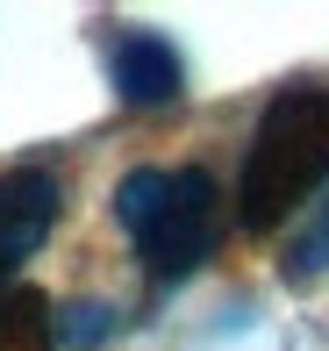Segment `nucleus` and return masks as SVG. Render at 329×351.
<instances>
[{
    "label": "nucleus",
    "mask_w": 329,
    "mask_h": 351,
    "mask_svg": "<svg viewBox=\"0 0 329 351\" xmlns=\"http://www.w3.org/2000/svg\"><path fill=\"white\" fill-rule=\"evenodd\" d=\"M329 180V86H287L258 115L237 172V222L250 237L279 230Z\"/></svg>",
    "instance_id": "nucleus-1"
},
{
    "label": "nucleus",
    "mask_w": 329,
    "mask_h": 351,
    "mask_svg": "<svg viewBox=\"0 0 329 351\" xmlns=\"http://www.w3.org/2000/svg\"><path fill=\"white\" fill-rule=\"evenodd\" d=\"M0 351H57V315L36 287H14L0 301Z\"/></svg>",
    "instance_id": "nucleus-5"
},
{
    "label": "nucleus",
    "mask_w": 329,
    "mask_h": 351,
    "mask_svg": "<svg viewBox=\"0 0 329 351\" xmlns=\"http://www.w3.org/2000/svg\"><path fill=\"white\" fill-rule=\"evenodd\" d=\"M107 65H115V93L129 108H172L186 93V65H179V51H172L158 29H122Z\"/></svg>",
    "instance_id": "nucleus-4"
},
{
    "label": "nucleus",
    "mask_w": 329,
    "mask_h": 351,
    "mask_svg": "<svg viewBox=\"0 0 329 351\" xmlns=\"http://www.w3.org/2000/svg\"><path fill=\"white\" fill-rule=\"evenodd\" d=\"M115 222L129 230L150 280H186L222 237V194L200 165H179V172L136 165L115 186Z\"/></svg>",
    "instance_id": "nucleus-2"
},
{
    "label": "nucleus",
    "mask_w": 329,
    "mask_h": 351,
    "mask_svg": "<svg viewBox=\"0 0 329 351\" xmlns=\"http://www.w3.org/2000/svg\"><path fill=\"white\" fill-rule=\"evenodd\" d=\"M57 330H65L72 344H93V337H101V330H107V308H93V301H79V308H72V315H65V323H57Z\"/></svg>",
    "instance_id": "nucleus-6"
},
{
    "label": "nucleus",
    "mask_w": 329,
    "mask_h": 351,
    "mask_svg": "<svg viewBox=\"0 0 329 351\" xmlns=\"http://www.w3.org/2000/svg\"><path fill=\"white\" fill-rule=\"evenodd\" d=\"M57 201H65V186H57V172H43V165H22V172L0 180V280L51 237Z\"/></svg>",
    "instance_id": "nucleus-3"
},
{
    "label": "nucleus",
    "mask_w": 329,
    "mask_h": 351,
    "mask_svg": "<svg viewBox=\"0 0 329 351\" xmlns=\"http://www.w3.org/2000/svg\"><path fill=\"white\" fill-rule=\"evenodd\" d=\"M322 244H329V230H322ZM322 244H308V258H315V251H322Z\"/></svg>",
    "instance_id": "nucleus-7"
}]
</instances>
